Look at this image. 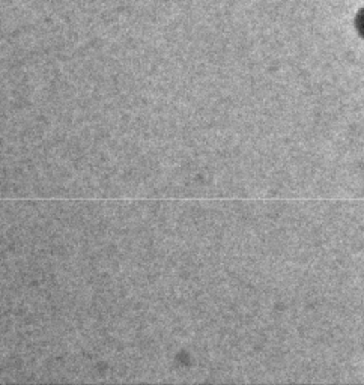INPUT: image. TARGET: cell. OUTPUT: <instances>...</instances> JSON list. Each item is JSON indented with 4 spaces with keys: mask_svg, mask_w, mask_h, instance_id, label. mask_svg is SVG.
<instances>
[{
    "mask_svg": "<svg viewBox=\"0 0 364 385\" xmlns=\"http://www.w3.org/2000/svg\"><path fill=\"white\" fill-rule=\"evenodd\" d=\"M358 29L364 35V13H361V15L358 17Z\"/></svg>",
    "mask_w": 364,
    "mask_h": 385,
    "instance_id": "6da1fadb",
    "label": "cell"
}]
</instances>
